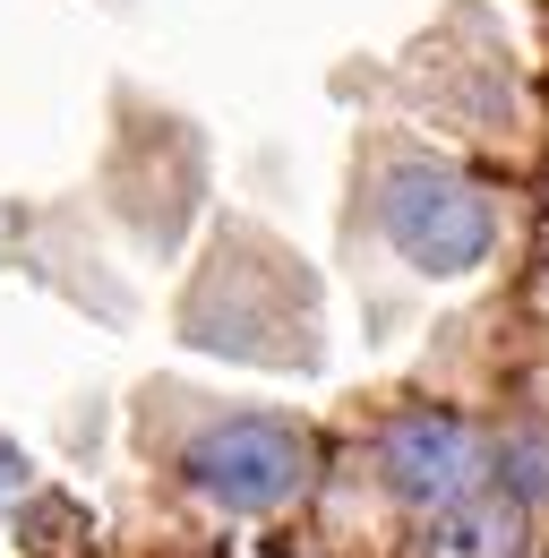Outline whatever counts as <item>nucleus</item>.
<instances>
[{
    "label": "nucleus",
    "instance_id": "obj_6",
    "mask_svg": "<svg viewBox=\"0 0 549 558\" xmlns=\"http://www.w3.org/2000/svg\"><path fill=\"white\" fill-rule=\"evenodd\" d=\"M9 489H26V456H17V447H0V498H9Z\"/></svg>",
    "mask_w": 549,
    "mask_h": 558
},
{
    "label": "nucleus",
    "instance_id": "obj_1",
    "mask_svg": "<svg viewBox=\"0 0 549 558\" xmlns=\"http://www.w3.org/2000/svg\"><path fill=\"white\" fill-rule=\"evenodd\" d=\"M378 223H387L395 258L420 267V276H473V267H489V250H498L489 190L464 181L455 163H429V155H404V163L387 172Z\"/></svg>",
    "mask_w": 549,
    "mask_h": 558
},
{
    "label": "nucleus",
    "instance_id": "obj_2",
    "mask_svg": "<svg viewBox=\"0 0 549 558\" xmlns=\"http://www.w3.org/2000/svg\"><path fill=\"white\" fill-rule=\"evenodd\" d=\"M181 473L223 515H274L309 489V438L274 413H241V421H215L206 438H190Z\"/></svg>",
    "mask_w": 549,
    "mask_h": 558
},
{
    "label": "nucleus",
    "instance_id": "obj_4",
    "mask_svg": "<svg viewBox=\"0 0 549 558\" xmlns=\"http://www.w3.org/2000/svg\"><path fill=\"white\" fill-rule=\"evenodd\" d=\"M515 524H524V507L498 489H464V498H447V507H429V558H507L515 550Z\"/></svg>",
    "mask_w": 549,
    "mask_h": 558
},
{
    "label": "nucleus",
    "instance_id": "obj_5",
    "mask_svg": "<svg viewBox=\"0 0 549 558\" xmlns=\"http://www.w3.org/2000/svg\"><path fill=\"white\" fill-rule=\"evenodd\" d=\"M489 464H498V489H507L515 507H541L549 498V429H507Z\"/></svg>",
    "mask_w": 549,
    "mask_h": 558
},
{
    "label": "nucleus",
    "instance_id": "obj_3",
    "mask_svg": "<svg viewBox=\"0 0 549 558\" xmlns=\"http://www.w3.org/2000/svg\"><path fill=\"white\" fill-rule=\"evenodd\" d=\"M378 473H387V489H395L404 507H447V498L480 489V473H489V447H480L473 421H455V413H438V404H420V413L387 421V438H378Z\"/></svg>",
    "mask_w": 549,
    "mask_h": 558
}]
</instances>
